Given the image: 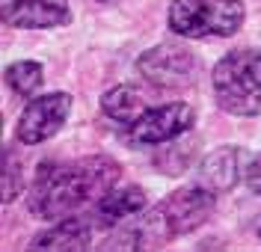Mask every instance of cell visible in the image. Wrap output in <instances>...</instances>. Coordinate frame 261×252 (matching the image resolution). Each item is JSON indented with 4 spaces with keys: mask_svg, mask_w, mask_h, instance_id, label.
Instances as JSON below:
<instances>
[{
    "mask_svg": "<svg viewBox=\"0 0 261 252\" xmlns=\"http://www.w3.org/2000/svg\"><path fill=\"white\" fill-rule=\"evenodd\" d=\"M193 125V107L184 101H172V104H161V107H148L137 122H130L122 131V139L128 146H163L181 134H190Z\"/></svg>",
    "mask_w": 261,
    "mask_h": 252,
    "instance_id": "6",
    "label": "cell"
},
{
    "mask_svg": "<svg viewBox=\"0 0 261 252\" xmlns=\"http://www.w3.org/2000/svg\"><path fill=\"white\" fill-rule=\"evenodd\" d=\"M211 89L220 110L252 119L261 113V50L234 48L214 66Z\"/></svg>",
    "mask_w": 261,
    "mask_h": 252,
    "instance_id": "3",
    "label": "cell"
},
{
    "mask_svg": "<svg viewBox=\"0 0 261 252\" xmlns=\"http://www.w3.org/2000/svg\"><path fill=\"white\" fill-rule=\"evenodd\" d=\"M3 21L18 30H50L71 24V6L65 0H9Z\"/></svg>",
    "mask_w": 261,
    "mask_h": 252,
    "instance_id": "9",
    "label": "cell"
},
{
    "mask_svg": "<svg viewBox=\"0 0 261 252\" xmlns=\"http://www.w3.org/2000/svg\"><path fill=\"white\" fill-rule=\"evenodd\" d=\"M244 18L241 0H172L166 12L169 30L181 39H226L244 27Z\"/></svg>",
    "mask_w": 261,
    "mask_h": 252,
    "instance_id": "4",
    "label": "cell"
},
{
    "mask_svg": "<svg viewBox=\"0 0 261 252\" xmlns=\"http://www.w3.org/2000/svg\"><path fill=\"white\" fill-rule=\"evenodd\" d=\"M122 178V166L107 154H89L68 163H42L36 169L33 187L27 193L30 214L42 219L71 217L77 208L98 202L107 190H113Z\"/></svg>",
    "mask_w": 261,
    "mask_h": 252,
    "instance_id": "1",
    "label": "cell"
},
{
    "mask_svg": "<svg viewBox=\"0 0 261 252\" xmlns=\"http://www.w3.org/2000/svg\"><path fill=\"white\" fill-rule=\"evenodd\" d=\"M92 246V222L83 217H63L57 219L50 229L39 232L30 240V249L39 252H81Z\"/></svg>",
    "mask_w": 261,
    "mask_h": 252,
    "instance_id": "10",
    "label": "cell"
},
{
    "mask_svg": "<svg viewBox=\"0 0 261 252\" xmlns=\"http://www.w3.org/2000/svg\"><path fill=\"white\" fill-rule=\"evenodd\" d=\"M193 157H196V139L181 134L161 146V154L154 157V166L161 172H166V175H181L184 169L193 163Z\"/></svg>",
    "mask_w": 261,
    "mask_h": 252,
    "instance_id": "14",
    "label": "cell"
},
{
    "mask_svg": "<svg viewBox=\"0 0 261 252\" xmlns=\"http://www.w3.org/2000/svg\"><path fill=\"white\" fill-rule=\"evenodd\" d=\"M6 86L21 95V98H33L42 83H45V66L36 63V60H18V63H9L6 66Z\"/></svg>",
    "mask_w": 261,
    "mask_h": 252,
    "instance_id": "13",
    "label": "cell"
},
{
    "mask_svg": "<svg viewBox=\"0 0 261 252\" xmlns=\"http://www.w3.org/2000/svg\"><path fill=\"white\" fill-rule=\"evenodd\" d=\"M137 71L154 89L178 92V89H187L199 80L202 63H199V57L193 50L184 48V45H154L146 53H140Z\"/></svg>",
    "mask_w": 261,
    "mask_h": 252,
    "instance_id": "5",
    "label": "cell"
},
{
    "mask_svg": "<svg viewBox=\"0 0 261 252\" xmlns=\"http://www.w3.org/2000/svg\"><path fill=\"white\" fill-rule=\"evenodd\" d=\"M246 187L255 193V196H261V154H255L252 160H249V169H246Z\"/></svg>",
    "mask_w": 261,
    "mask_h": 252,
    "instance_id": "16",
    "label": "cell"
},
{
    "mask_svg": "<svg viewBox=\"0 0 261 252\" xmlns=\"http://www.w3.org/2000/svg\"><path fill=\"white\" fill-rule=\"evenodd\" d=\"M217 196L202 184L196 187H181L175 193H169L161 199L151 211L140 214L134 229L119 232V237H110L104 243V249H158L163 243L175 240V237L196 232L202 222H208L214 214Z\"/></svg>",
    "mask_w": 261,
    "mask_h": 252,
    "instance_id": "2",
    "label": "cell"
},
{
    "mask_svg": "<svg viewBox=\"0 0 261 252\" xmlns=\"http://www.w3.org/2000/svg\"><path fill=\"white\" fill-rule=\"evenodd\" d=\"M258 235H261V226H258Z\"/></svg>",
    "mask_w": 261,
    "mask_h": 252,
    "instance_id": "17",
    "label": "cell"
},
{
    "mask_svg": "<svg viewBox=\"0 0 261 252\" xmlns=\"http://www.w3.org/2000/svg\"><path fill=\"white\" fill-rule=\"evenodd\" d=\"M148 205V196L143 187L130 184V187H113L107 190L101 199L95 202L92 211V222L95 226H119L128 217H140Z\"/></svg>",
    "mask_w": 261,
    "mask_h": 252,
    "instance_id": "11",
    "label": "cell"
},
{
    "mask_svg": "<svg viewBox=\"0 0 261 252\" xmlns=\"http://www.w3.org/2000/svg\"><path fill=\"white\" fill-rule=\"evenodd\" d=\"M249 154L241 146H223V149L211 151L202 163H199V175H196V184H202L205 190H211L214 196L234 190V184L246 178V169H249Z\"/></svg>",
    "mask_w": 261,
    "mask_h": 252,
    "instance_id": "8",
    "label": "cell"
},
{
    "mask_svg": "<svg viewBox=\"0 0 261 252\" xmlns=\"http://www.w3.org/2000/svg\"><path fill=\"white\" fill-rule=\"evenodd\" d=\"M3 202L9 205V202L18 199V193L24 190V172H21V163H18L15 157H12V151L6 149L3 151Z\"/></svg>",
    "mask_w": 261,
    "mask_h": 252,
    "instance_id": "15",
    "label": "cell"
},
{
    "mask_svg": "<svg viewBox=\"0 0 261 252\" xmlns=\"http://www.w3.org/2000/svg\"><path fill=\"white\" fill-rule=\"evenodd\" d=\"M71 104L74 101H71L68 92L33 95L15 122V139L24 143V146H39L50 136H57L71 116Z\"/></svg>",
    "mask_w": 261,
    "mask_h": 252,
    "instance_id": "7",
    "label": "cell"
},
{
    "mask_svg": "<svg viewBox=\"0 0 261 252\" xmlns=\"http://www.w3.org/2000/svg\"><path fill=\"white\" fill-rule=\"evenodd\" d=\"M146 110L148 104L143 98V92L130 83H116L101 95V113L110 122H116V125H125V128L130 122H137Z\"/></svg>",
    "mask_w": 261,
    "mask_h": 252,
    "instance_id": "12",
    "label": "cell"
}]
</instances>
